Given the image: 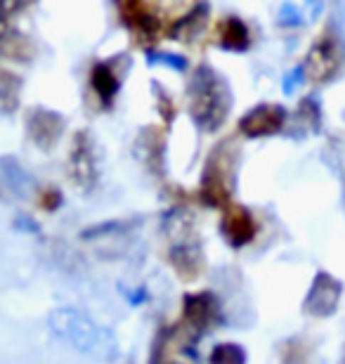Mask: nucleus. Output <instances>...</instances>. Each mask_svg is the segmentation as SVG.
Wrapping results in <instances>:
<instances>
[{
	"instance_id": "f257e3e1",
	"label": "nucleus",
	"mask_w": 345,
	"mask_h": 364,
	"mask_svg": "<svg viewBox=\"0 0 345 364\" xmlns=\"http://www.w3.org/2000/svg\"><path fill=\"white\" fill-rule=\"evenodd\" d=\"M50 331L73 350L100 362H114L119 358V341L105 324L95 322L90 315L76 308H57L48 319Z\"/></svg>"
},
{
	"instance_id": "f03ea898",
	"label": "nucleus",
	"mask_w": 345,
	"mask_h": 364,
	"mask_svg": "<svg viewBox=\"0 0 345 364\" xmlns=\"http://www.w3.org/2000/svg\"><path fill=\"white\" fill-rule=\"evenodd\" d=\"M230 109V83L206 64L196 67L192 81H189V116L194 119L196 126L206 130V133H213L225 123Z\"/></svg>"
},
{
	"instance_id": "7ed1b4c3",
	"label": "nucleus",
	"mask_w": 345,
	"mask_h": 364,
	"mask_svg": "<svg viewBox=\"0 0 345 364\" xmlns=\"http://www.w3.org/2000/svg\"><path fill=\"white\" fill-rule=\"evenodd\" d=\"M168 235H171V263L185 279H196L203 270V251L194 230V218L185 213L173 215L171 223L166 225Z\"/></svg>"
},
{
	"instance_id": "20e7f679",
	"label": "nucleus",
	"mask_w": 345,
	"mask_h": 364,
	"mask_svg": "<svg viewBox=\"0 0 345 364\" xmlns=\"http://www.w3.org/2000/svg\"><path fill=\"white\" fill-rule=\"evenodd\" d=\"M343 67V48L341 43L329 33H322L314 46L310 48V53L305 57V64L303 74L307 78L317 83H324V81H331V78L339 74Z\"/></svg>"
},
{
	"instance_id": "39448f33",
	"label": "nucleus",
	"mask_w": 345,
	"mask_h": 364,
	"mask_svg": "<svg viewBox=\"0 0 345 364\" xmlns=\"http://www.w3.org/2000/svg\"><path fill=\"white\" fill-rule=\"evenodd\" d=\"M341 294H343V284L329 272H319L312 279L310 291H307V296L303 301V310L312 317L334 315L336 308H339Z\"/></svg>"
},
{
	"instance_id": "423d86ee",
	"label": "nucleus",
	"mask_w": 345,
	"mask_h": 364,
	"mask_svg": "<svg viewBox=\"0 0 345 364\" xmlns=\"http://www.w3.org/2000/svg\"><path fill=\"white\" fill-rule=\"evenodd\" d=\"M38 185L36 178L12 156H0V199L3 201H26Z\"/></svg>"
},
{
	"instance_id": "0eeeda50",
	"label": "nucleus",
	"mask_w": 345,
	"mask_h": 364,
	"mask_svg": "<svg viewBox=\"0 0 345 364\" xmlns=\"http://www.w3.org/2000/svg\"><path fill=\"white\" fill-rule=\"evenodd\" d=\"M69 176L76 185L90 189L97 182V164H95V144L87 130L73 137L71 154H69Z\"/></svg>"
},
{
	"instance_id": "6e6552de",
	"label": "nucleus",
	"mask_w": 345,
	"mask_h": 364,
	"mask_svg": "<svg viewBox=\"0 0 345 364\" xmlns=\"http://www.w3.org/2000/svg\"><path fill=\"white\" fill-rule=\"evenodd\" d=\"M286 109L282 105H258L239 119V130L246 137L275 135L284 128Z\"/></svg>"
},
{
	"instance_id": "1a4fd4ad",
	"label": "nucleus",
	"mask_w": 345,
	"mask_h": 364,
	"mask_svg": "<svg viewBox=\"0 0 345 364\" xmlns=\"http://www.w3.org/2000/svg\"><path fill=\"white\" fill-rule=\"evenodd\" d=\"M64 126H67L64 116L50 109H33L26 119V133L41 149H53L64 133Z\"/></svg>"
},
{
	"instance_id": "9d476101",
	"label": "nucleus",
	"mask_w": 345,
	"mask_h": 364,
	"mask_svg": "<svg viewBox=\"0 0 345 364\" xmlns=\"http://www.w3.org/2000/svg\"><path fill=\"white\" fill-rule=\"evenodd\" d=\"M223 235L234 249L246 246L255 237V220L246 208L241 206H227V213L223 218Z\"/></svg>"
},
{
	"instance_id": "9b49d317",
	"label": "nucleus",
	"mask_w": 345,
	"mask_h": 364,
	"mask_svg": "<svg viewBox=\"0 0 345 364\" xmlns=\"http://www.w3.org/2000/svg\"><path fill=\"white\" fill-rule=\"evenodd\" d=\"M123 19L126 24L133 28L142 41H154L159 36V19L152 12L149 5L144 3H123L121 5Z\"/></svg>"
},
{
	"instance_id": "f8f14e48",
	"label": "nucleus",
	"mask_w": 345,
	"mask_h": 364,
	"mask_svg": "<svg viewBox=\"0 0 345 364\" xmlns=\"http://www.w3.org/2000/svg\"><path fill=\"white\" fill-rule=\"evenodd\" d=\"M225 168H218L216 161H208L206 166V176H203L201 182V196L206 203H213V206H227L230 201V182L225 178Z\"/></svg>"
},
{
	"instance_id": "ddd939ff",
	"label": "nucleus",
	"mask_w": 345,
	"mask_h": 364,
	"mask_svg": "<svg viewBox=\"0 0 345 364\" xmlns=\"http://www.w3.org/2000/svg\"><path fill=\"white\" fill-rule=\"evenodd\" d=\"M218 310L216 296L211 294H189L185 296V317L189 319V324H194L196 329H203V326L211 324L213 315Z\"/></svg>"
},
{
	"instance_id": "4468645a",
	"label": "nucleus",
	"mask_w": 345,
	"mask_h": 364,
	"mask_svg": "<svg viewBox=\"0 0 345 364\" xmlns=\"http://www.w3.org/2000/svg\"><path fill=\"white\" fill-rule=\"evenodd\" d=\"M218 43L225 50H234V53H244L251 43V36H248V28L241 19L237 17H227L225 21H220L218 26Z\"/></svg>"
},
{
	"instance_id": "2eb2a0df",
	"label": "nucleus",
	"mask_w": 345,
	"mask_h": 364,
	"mask_svg": "<svg viewBox=\"0 0 345 364\" xmlns=\"http://www.w3.org/2000/svg\"><path fill=\"white\" fill-rule=\"evenodd\" d=\"M90 83L95 92L100 95V100L105 102L107 107L112 105V100L116 97V92H119V74L112 69V64L109 62L95 64L90 71Z\"/></svg>"
},
{
	"instance_id": "dca6fc26",
	"label": "nucleus",
	"mask_w": 345,
	"mask_h": 364,
	"mask_svg": "<svg viewBox=\"0 0 345 364\" xmlns=\"http://www.w3.org/2000/svg\"><path fill=\"white\" fill-rule=\"evenodd\" d=\"M19 90H21L19 78L10 74V71H0V105H3L7 112H12V109L17 107Z\"/></svg>"
},
{
	"instance_id": "f3484780",
	"label": "nucleus",
	"mask_w": 345,
	"mask_h": 364,
	"mask_svg": "<svg viewBox=\"0 0 345 364\" xmlns=\"http://www.w3.org/2000/svg\"><path fill=\"white\" fill-rule=\"evenodd\" d=\"M211 364H246V353L237 343H220L213 348Z\"/></svg>"
},
{
	"instance_id": "a211bd4d",
	"label": "nucleus",
	"mask_w": 345,
	"mask_h": 364,
	"mask_svg": "<svg viewBox=\"0 0 345 364\" xmlns=\"http://www.w3.org/2000/svg\"><path fill=\"white\" fill-rule=\"evenodd\" d=\"M19 5L12 3H0V41H7L14 33V19L12 12L17 10Z\"/></svg>"
},
{
	"instance_id": "6ab92c4d",
	"label": "nucleus",
	"mask_w": 345,
	"mask_h": 364,
	"mask_svg": "<svg viewBox=\"0 0 345 364\" xmlns=\"http://www.w3.org/2000/svg\"><path fill=\"white\" fill-rule=\"evenodd\" d=\"M149 64H166V67H173L178 71H182L187 67V62L182 60L180 55H164V53H152L149 55Z\"/></svg>"
},
{
	"instance_id": "aec40b11",
	"label": "nucleus",
	"mask_w": 345,
	"mask_h": 364,
	"mask_svg": "<svg viewBox=\"0 0 345 364\" xmlns=\"http://www.w3.org/2000/svg\"><path fill=\"white\" fill-rule=\"evenodd\" d=\"M43 203L48 206V210H55L62 203V194L55 192V189H46V192H43Z\"/></svg>"
},
{
	"instance_id": "412c9836",
	"label": "nucleus",
	"mask_w": 345,
	"mask_h": 364,
	"mask_svg": "<svg viewBox=\"0 0 345 364\" xmlns=\"http://www.w3.org/2000/svg\"><path fill=\"white\" fill-rule=\"evenodd\" d=\"M300 74H303V69H296L293 74L289 76V81H284V90L286 92H291L293 88H296V83L300 81Z\"/></svg>"
}]
</instances>
